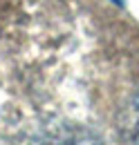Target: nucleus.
<instances>
[{
    "label": "nucleus",
    "instance_id": "1",
    "mask_svg": "<svg viewBox=\"0 0 139 145\" xmlns=\"http://www.w3.org/2000/svg\"><path fill=\"white\" fill-rule=\"evenodd\" d=\"M32 145H103L81 125H50L32 138Z\"/></svg>",
    "mask_w": 139,
    "mask_h": 145
},
{
    "label": "nucleus",
    "instance_id": "2",
    "mask_svg": "<svg viewBox=\"0 0 139 145\" xmlns=\"http://www.w3.org/2000/svg\"><path fill=\"white\" fill-rule=\"evenodd\" d=\"M112 2H115V5H123V0H112Z\"/></svg>",
    "mask_w": 139,
    "mask_h": 145
}]
</instances>
